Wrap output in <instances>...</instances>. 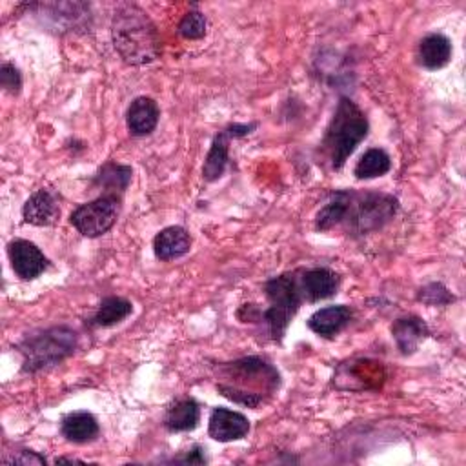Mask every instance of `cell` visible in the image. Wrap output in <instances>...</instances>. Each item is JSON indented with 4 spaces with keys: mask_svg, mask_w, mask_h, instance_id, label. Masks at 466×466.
Segmentation results:
<instances>
[{
    "mask_svg": "<svg viewBox=\"0 0 466 466\" xmlns=\"http://www.w3.org/2000/svg\"><path fill=\"white\" fill-rule=\"evenodd\" d=\"M86 464L84 461H78V459H71V457H58L55 459V464Z\"/></svg>",
    "mask_w": 466,
    "mask_h": 466,
    "instance_id": "30",
    "label": "cell"
},
{
    "mask_svg": "<svg viewBox=\"0 0 466 466\" xmlns=\"http://www.w3.org/2000/svg\"><path fill=\"white\" fill-rule=\"evenodd\" d=\"M417 300L424 302L428 306H446L455 300V297L450 293V289L441 282H430L424 288L419 289Z\"/></svg>",
    "mask_w": 466,
    "mask_h": 466,
    "instance_id": "25",
    "label": "cell"
},
{
    "mask_svg": "<svg viewBox=\"0 0 466 466\" xmlns=\"http://www.w3.org/2000/svg\"><path fill=\"white\" fill-rule=\"evenodd\" d=\"M160 118V107L151 96H137L126 113L127 129L135 137H144L155 131Z\"/></svg>",
    "mask_w": 466,
    "mask_h": 466,
    "instance_id": "14",
    "label": "cell"
},
{
    "mask_svg": "<svg viewBox=\"0 0 466 466\" xmlns=\"http://www.w3.org/2000/svg\"><path fill=\"white\" fill-rule=\"evenodd\" d=\"M22 217L31 226H51L60 217V206L49 189L35 191L22 208Z\"/></svg>",
    "mask_w": 466,
    "mask_h": 466,
    "instance_id": "12",
    "label": "cell"
},
{
    "mask_svg": "<svg viewBox=\"0 0 466 466\" xmlns=\"http://www.w3.org/2000/svg\"><path fill=\"white\" fill-rule=\"evenodd\" d=\"M229 140L231 137L226 133V129L215 135L202 166V177L206 182H215L224 175V169L229 160Z\"/></svg>",
    "mask_w": 466,
    "mask_h": 466,
    "instance_id": "19",
    "label": "cell"
},
{
    "mask_svg": "<svg viewBox=\"0 0 466 466\" xmlns=\"http://www.w3.org/2000/svg\"><path fill=\"white\" fill-rule=\"evenodd\" d=\"M131 175H133V169L129 166L107 162L98 169L93 184H95V187L104 189L102 193L122 195L131 182Z\"/></svg>",
    "mask_w": 466,
    "mask_h": 466,
    "instance_id": "21",
    "label": "cell"
},
{
    "mask_svg": "<svg viewBox=\"0 0 466 466\" xmlns=\"http://www.w3.org/2000/svg\"><path fill=\"white\" fill-rule=\"evenodd\" d=\"M200 420V408L193 397H182L175 400L164 415V426L167 431H189L195 430Z\"/></svg>",
    "mask_w": 466,
    "mask_h": 466,
    "instance_id": "18",
    "label": "cell"
},
{
    "mask_svg": "<svg viewBox=\"0 0 466 466\" xmlns=\"http://www.w3.org/2000/svg\"><path fill=\"white\" fill-rule=\"evenodd\" d=\"M370 122L364 111L348 96H340L320 140V153L331 169H342L350 155L368 137Z\"/></svg>",
    "mask_w": 466,
    "mask_h": 466,
    "instance_id": "3",
    "label": "cell"
},
{
    "mask_svg": "<svg viewBox=\"0 0 466 466\" xmlns=\"http://www.w3.org/2000/svg\"><path fill=\"white\" fill-rule=\"evenodd\" d=\"M7 462L9 464H46V459L33 450H22L16 455H13V459H9Z\"/></svg>",
    "mask_w": 466,
    "mask_h": 466,
    "instance_id": "27",
    "label": "cell"
},
{
    "mask_svg": "<svg viewBox=\"0 0 466 466\" xmlns=\"http://www.w3.org/2000/svg\"><path fill=\"white\" fill-rule=\"evenodd\" d=\"M300 289L302 297L308 302H319L329 299L337 293L340 279L333 269L328 268H311L308 271H300Z\"/></svg>",
    "mask_w": 466,
    "mask_h": 466,
    "instance_id": "10",
    "label": "cell"
},
{
    "mask_svg": "<svg viewBox=\"0 0 466 466\" xmlns=\"http://www.w3.org/2000/svg\"><path fill=\"white\" fill-rule=\"evenodd\" d=\"M299 271L282 273L269 279L264 284V293L269 300V308L260 311L258 320L266 326L271 340H282L291 319L299 311L304 297L300 289Z\"/></svg>",
    "mask_w": 466,
    "mask_h": 466,
    "instance_id": "4",
    "label": "cell"
},
{
    "mask_svg": "<svg viewBox=\"0 0 466 466\" xmlns=\"http://www.w3.org/2000/svg\"><path fill=\"white\" fill-rule=\"evenodd\" d=\"M348 197H350V189H340L331 193L328 202L315 215L317 231H329L337 226H342L346 217V208H348Z\"/></svg>",
    "mask_w": 466,
    "mask_h": 466,
    "instance_id": "22",
    "label": "cell"
},
{
    "mask_svg": "<svg viewBox=\"0 0 466 466\" xmlns=\"http://www.w3.org/2000/svg\"><path fill=\"white\" fill-rule=\"evenodd\" d=\"M120 213V195L102 193L96 198L80 204L69 217L73 228L84 237L95 238L107 233Z\"/></svg>",
    "mask_w": 466,
    "mask_h": 466,
    "instance_id": "7",
    "label": "cell"
},
{
    "mask_svg": "<svg viewBox=\"0 0 466 466\" xmlns=\"http://www.w3.org/2000/svg\"><path fill=\"white\" fill-rule=\"evenodd\" d=\"M399 209V200L382 191H351L342 226L350 233L366 235L382 229Z\"/></svg>",
    "mask_w": 466,
    "mask_h": 466,
    "instance_id": "6",
    "label": "cell"
},
{
    "mask_svg": "<svg viewBox=\"0 0 466 466\" xmlns=\"http://www.w3.org/2000/svg\"><path fill=\"white\" fill-rule=\"evenodd\" d=\"M391 169V158L382 147H371L368 149L359 162L355 164L353 175L359 180H368V178H377L386 175Z\"/></svg>",
    "mask_w": 466,
    "mask_h": 466,
    "instance_id": "23",
    "label": "cell"
},
{
    "mask_svg": "<svg viewBox=\"0 0 466 466\" xmlns=\"http://www.w3.org/2000/svg\"><path fill=\"white\" fill-rule=\"evenodd\" d=\"M255 127H257L255 122H251V124H229V126L226 127V133H228L231 138H240V137L249 135Z\"/></svg>",
    "mask_w": 466,
    "mask_h": 466,
    "instance_id": "28",
    "label": "cell"
},
{
    "mask_svg": "<svg viewBox=\"0 0 466 466\" xmlns=\"http://www.w3.org/2000/svg\"><path fill=\"white\" fill-rule=\"evenodd\" d=\"M451 58V42L442 33H430L419 44V62L422 67L435 71L448 66Z\"/></svg>",
    "mask_w": 466,
    "mask_h": 466,
    "instance_id": "17",
    "label": "cell"
},
{
    "mask_svg": "<svg viewBox=\"0 0 466 466\" xmlns=\"http://www.w3.org/2000/svg\"><path fill=\"white\" fill-rule=\"evenodd\" d=\"M7 255L13 271L24 279L33 280L40 277L47 268V258L40 248L25 238H15L7 244Z\"/></svg>",
    "mask_w": 466,
    "mask_h": 466,
    "instance_id": "8",
    "label": "cell"
},
{
    "mask_svg": "<svg viewBox=\"0 0 466 466\" xmlns=\"http://www.w3.org/2000/svg\"><path fill=\"white\" fill-rule=\"evenodd\" d=\"M76 348V331L69 326H53L25 337L18 344L22 371L35 373L67 359Z\"/></svg>",
    "mask_w": 466,
    "mask_h": 466,
    "instance_id": "5",
    "label": "cell"
},
{
    "mask_svg": "<svg viewBox=\"0 0 466 466\" xmlns=\"http://www.w3.org/2000/svg\"><path fill=\"white\" fill-rule=\"evenodd\" d=\"M209 437L218 442L240 441L249 433V420L244 413L229 408H215L209 415Z\"/></svg>",
    "mask_w": 466,
    "mask_h": 466,
    "instance_id": "9",
    "label": "cell"
},
{
    "mask_svg": "<svg viewBox=\"0 0 466 466\" xmlns=\"http://www.w3.org/2000/svg\"><path fill=\"white\" fill-rule=\"evenodd\" d=\"M113 46L129 66H144L158 58L160 36L147 13L137 4H120L111 22Z\"/></svg>",
    "mask_w": 466,
    "mask_h": 466,
    "instance_id": "2",
    "label": "cell"
},
{
    "mask_svg": "<svg viewBox=\"0 0 466 466\" xmlns=\"http://www.w3.org/2000/svg\"><path fill=\"white\" fill-rule=\"evenodd\" d=\"M351 317H353V313L348 306L333 304V306H326V308H320L315 313H311L308 319V328L313 333H317L319 337L331 339V337L339 335L350 324Z\"/></svg>",
    "mask_w": 466,
    "mask_h": 466,
    "instance_id": "11",
    "label": "cell"
},
{
    "mask_svg": "<svg viewBox=\"0 0 466 466\" xmlns=\"http://www.w3.org/2000/svg\"><path fill=\"white\" fill-rule=\"evenodd\" d=\"M178 33L186 40H198L206 35V16L200 11H187L178 22Z\"/></svg>",
    "mask_w": 466,
    "mask_h": 466,
    "instance_id": "24",
    "label": "cell"
},
{
    "mask_svg": "<svg viewBox=\"0 0 466 466\" xmlns=\"http://www.w3.org/2000/svg\"><path fill=\"white\" fill-rule=\"evenodd\" d=\"M60 431L69 442L86 444V442H91L96 439L100 428H98V420L95 419L93 413H89L86 410H76V411L67 413L62 419Z\"/></svg>",
    "mask_w": 466,
    "mask_h": 466,
    "instance_id": "16",
    "label": "cell"
},
{
    "mask_svg": "<svg viewBox=\"0 0 466 466\" xmlns=\"http://www.w3.org/2000/svg\"><path fill=\"white\" fill-rule=\"evenodd\" d=\"M191 249V237L182 226H167L153 238V251L158 260H175Z\"/></svg>",
    "mask_w": 466,
    "mask_h": 466,
    "instance_id": "15",
    "label": "cell"
},
{
    "mask_svg": "<svg viewBox=\"0 0 466 466\" xmlns=\"http://www.w3.org/2000/svg\"><path fill=\"white\" fill-rule=\"evenodd\" d=\"M0 84H2V87L7 93L18 95L20 87H22V75H20V71L13 64H9V62L2 64V67H0Z\"/></svg>",
    "mask_w": 466,
    "mask_h": 466,
    "instance_id": "26",
    "label": "cell"
},
{
    "mask_svg": "<svg viewBox=\"0 0 466 466\" xmlns=\"http://www.w3.org/2000/svg\"><path fill=\"white\" fill-rule=\"evenodd\" d=\"M430 335L428 324L417 315L399 317L391 324V337L402 355H411L417 351L419 344Z\"/></svg>",
    "mask_w": 466,
    "mask_h": 466,
    "instance_id": "13",
    "label": "cell"
},
{
    "mask_svg": "<svg viewBox=\"0 0 466 466\" xmlns=\"http://www.w3.org/2000/svg\"><path fill=\"white\" fill-rule=\"evenodd\" d=\"M177 461H180V462H189V464H202V462H206V459H204V455H202V448L200 446H195L193 450H189L187 453H186V457H182V459H177Z\"/></svg>",
    "mask_w": 466,
    "mask_h": 466,
    "instance_id": "29",
    "label": "cell"
},
{
    "mask_svg": "<svg viewBox=\"0 0 466 466\" xmlns=\"http://www.w3.org/2000/svg\"><path fill=\"white\" fill-rule=\"evenodd\" d=\"M218 373L229 380L218 382L217 391L248 408H257L268 395H273L280 384L277 368L262 357H242L233 362H224Z\"/></svg>",
    "mask_w": 466,
    "mask_h": 466,
    "instance_id": "1",
    "label": "cell"
},
{
    "mask_svg": "<svg viewBox=\"0 0 466 466\" xmlns=\"http://www.w3.org/2000/svg\"><path fill=\"white\" fill-rule=\"evenodd\" d=\"M133 313V304L124 297H106L96 308L95 315L89 319V324L95 328H109L122 322Z\"/></svg>",
    "mask_w": 466,
    "mask_h": 466,
    "instance_id": "20",
    "label": "cell"
}]
</instances>
